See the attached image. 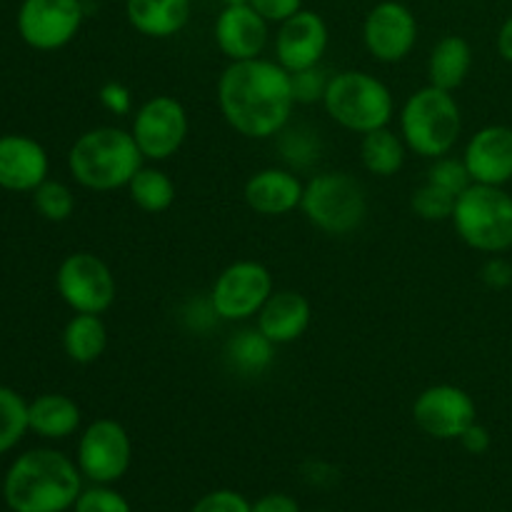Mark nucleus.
<instances>
[{
	"instance_id": "obj_1",
	"label": "nucleus",
	"mask_w": 512,
	"mask_h": 512,
	"mask_svg": "<svg viewBox=\"0 0 512 512\" xmlns=\"http://www.w3.org/2000/svg\"><path fill=\"white\" fill-rule=\"evenodd\" d=\"M218 105L235 133L250 140L275 138L288 128L295 98L290 73L278 60H238L218 80Z\"/></svg>"
},
{
	"instance_id": "obj_2",
	"label": "nucleus",
	"mask_w": 512,
	"mask_h": 512,
	"mask_svg": "<svg viewBox=\"0 0 512 512\" xmlns=\"http://www.w3.org/2000/svg\"><path fill=\"white\" fill-rule=\"evenodd\" d=\"M83 493L78 463L58 450H30L10 465L3 498L13 512H65Z\"/></svg>"
},
{
	"instance_id": "obj_3",
	"label": "nucleus",
	"mask_w": 512,
	"mask_h": 512,
	"mask_svg": "<svg viewBox=\"0 0 512 512\" xmlns=\"http://www.w3.org/2000/svg\"><path fill=\"white\" fill-rule=\"evenodd\" d=\"M143 160L133 133L103 125L75 140L68 153V168L75 183L83 188L110 193L128 188L133 175L143 168Z\"/></svg>"
},
{
	"instance_id": "obj_4",
	"label": "nucleus",
	"mask_w": 512,
	"mask_h": 512,
	"mask_svg": "<svg viewBox=\"0 0 512 512\" xmlns=\"http://www.w3.org/2000/svg\"><path fill=\"white\" fill-rule=\"evenodd\" d=\"M463 133V113L453 93L435 85L415 90L400 110V135L408 150L428 160L448 155Z\"/></svg>"
},
{
	"instance_id": "obj_5",
	"label": "nucleus",
	"mask_w": 512,
	"mask_h": 512,
	"mask_svg": "<svg viewBox=\"0 0 512 512\" xmlns=\"http://www.w3.org/2000/svg\"><path fill=\"white\" fill-rule=\"evenodd\" d=\"M325 113L350 133H373L388 128L395 115V100L388 85L365 70H343L330 78L323 98Z\"/></svg>"
},
{
	"instance_id": "obj_6",
	"label": "nucleus",
	"mask_w": 512,
	"mask_h": 512,
	"mask_svg": "<svg viewBox=\"0 0 512 512\" xmlns=\"http://www.w3.org/2000/svg\"><path fill=\"white\" fill-rule=\"evenodd\" d=\"M450 220L460 240L478 253L498 255L512 248V195L505 188L473 183L458 195Z\"/></svg>"
},
{
	"instance_id": "obj_7",
	"label": "nucleus",
	"mask_w": 512,
	"mask_h": 512,
	"mask_svg": "<svg viewBox=\"0 0 512 512\" xmlns=\"http://www.w3.org/2000/svg\"><path fill=\"white\" fill-rule=\"evenodd\" d=\"M300 210L325 235H350L365 223L368 195L350 173H318L305 183Z\"/></svg>"
},
{
	"instance_id": "obj_8",
	"label": "nucleus",
	"mask_w": 512,
	"mask_h": 512,
	"mask_svg": "<svg viewBox=\"0 0 512 512\" xmlns=\"http://www.w3.org/2000/svg\"><path fill=\"white\" fill-rule=\"evenodd\" d=\"M188 130L190 120L185 105L173 95H153L135 110L130 133L145 160L163 163L180 153L188 140Z\"/></svg>"
},
{
	"instance_id": "obj_9",
	"label": "nucleus",
	"mask_w": 512,
	"mask_h": 512,
	"mask_svg": "<svg viewBox=\"0 0 512 512\" xmlns=\"http://www.w3.org/2000/svg\"><path fill=\"white\" fill-rule=\"evenodd\" d=\"M55 288L75 313L103 315L118 298L113 270L93 253L68 255L55 275Z\"/></svg>"
},
{
	"instance_id": "obj_10",
	"label": "nucleus",
	"mask_w": 512,
	"mask_h": 512,
	"mask_svg": "<svg viewBox=\"0 0 512 512\" xmlns=\"http://www.w3.org/2000/svg\"><path fill=\"white\" fill-rule=\"evenodd\" d=\"M273 293V275L263 263L238 260L215 278L210 300L220 320L243 323V320L255 318Z\"/></svg>"
},
{
	"instance_id": "obj_11",
	"label": "nucleus",
	"mask_w": 512,
	"mask_h": 512,
	"mask_svg": "<svg viewBox=\"0 0 512 512\" xmlns=\"http://www.w3.org/2000/svg\"><path fill=\"white\" fill-rule=\"evenodd\" d=\"M130 458H133L130 435L118 420H93L80 435L78 468L93 485L118 483L128 473Z\"/></svg>"
},
{
	"instance_id": "obj_12",
	"label": "nucleus",
	"mask_w": 512,
	"mask_h": 512,
	"mask_svg": "<svg viewBox=\"0 0 512 512\" xmlns=\"http://www.w3.org/2000/svg\"><path fill=\"white\" fill-rule=\"evenodd\" d=\"M83 18V0H23L18 33L30 48L60 50L80 33Z\"/></svg>"
},
{
	"instance_id": "obj_13",
	"label": "nucleus",
	"mask_w": 512,
	"mask_h": 512,
	"mask_svg": "<svg viewBox=\"0 0 512 512\" xmlns=\"http://www.w3.org/2000/svg\"><path fill=\"white\" fill-rule=\"evenodd\" d=\"M413 420L430 438L460 440V435L478 420V408L468 390L440 383L430 385L415 398Z\"/></svg>"
},
{
	"instance_id": "obj_14",
	"label": "nucleus",
	"mask_w": 512,
	"mask_h": 512,
	"mask_svg": "<svg viewBox=\"0 0 512 512\" xmlns=\"http://www.w3.org/2000/svg\"><path fill=\"white\" fill-rule=\"evenodd\" d=\"M363 43L378 63H400L418 43V18L408 5L383 0L365 15Z\"/></svg>"
},
{
	"instance_id": "obj_15",
	"label": "nucleus",
	"mask_w": 512,
	"mask_h": 512,
	"mask_svg": "<svg viewBox=\"0 0 512 512\" xmlns=\"http://www.w3.org/2000/svg\"><path fill=\"white\" fill-rule=\"evenodd\" d=\"M328 23L315 10H298L293 18L280 23L278 38H275V60L288 73L320 65L325 50H328Z\"/></svg>"
},
{
	"instance_id": "obj_16",
	"label": "nucleus",
	"mask_w": 512,
	"mask_h": 512,
	"mask_svg": "<svg viewBox=\"0 0 512 512\" xmlns=\"http://www.w3.org/2000/svg\"><path fill=\"white\" fill-rule=\"evenodd\" d=\"M463 163L478 185L505 188L512 180V128L510 125H485L470 135Z\"/></svg>"
},
{
	"instance_id": "obj_17",
	"label": "nucleus",
	"mask_w": 512,
	"mask_h": 512,
	"mask_svg": "<svg viewBox=\"0 0 512 512\" xmlns=\"http://www.w3.org/2000/svg\"><path fill=\"white\" fill-rule=\"evenodd\" d=\"M215 45L220 53L230 60H253L268 45V20L258 13L250 3L225 5L215 20Z\"/></svg>"
},
{
	"instance_id": "obj_18",
	"label": "nucleus",
	"mask_w": 512,
	"mask_h": 512,
	"mask_svg": "<svg viewBox=\"0 0 512 512\" xmlns=\"http://www.w3.org/2000/svg\"><path fill=\"white\" fill-rule=\"evenodd\" d=\"M48 153L28 135L0 138V188L28 193L48 180Z\"/></svg>"
},
{
	"instance_id": "obj_19",
	"label": "nucleus",
	"mask_w": 512,
	"mask_h": 512,
	"mask_svg": "<svg viewBox=\"0 0 512 512\" xmlns=\"http://www.w3.org/2000/svg\"><path fill=\"white\" fill-rule=\"evenodd\" d=\"M305 183L285 168H265L258 170L245 183V203L253 213L265 215V218H280L293 210L300 208L303 203Z\"/></svg>"
},
{
	"instance_id": "obj_20",
	"label": "nucleus",
	"mask_w": 512,
	"mask_h": 512,
	"mask_svg": "<svg viewBox=\"0 0 512 512\" xmlns=\"http://www.w3.org/2000/svg\"><path fill=\"white\" fill-rule=\"evenodd\" d=\"M258 330L275 345H290L305 335L310 328V318L313 310L305 295L295 293V290H278L265 300L260 308Z\"/></svg>"
},
{
	"instance_id": "obj_21",
	"label": "nucleus",
	"mask_w": 512,
	"mask_h": 512,
	"mask_svg": "<svg viewBox=\"0 0 512 512\" xmlns=\"http://www.w3.org/2000/svg\"><path fill=\"white\" fill-rule=\"evenodd\" d=\"M125 18L145 38H173L188 25L190 0H125Z\"/></svg>"
},
{
	"instance_id": "obj_22",
	"label": "nucleus",
	"mask_w": 512,
	"mask_h": 512,
	"mask_svg": "<svg viewBox=\"0 0 512 512\" xmlns=\"http://www.w3.org/2000/svg\"><path fill=\"white\" fill-rule=\"evenodd\" d=\"M80 408L73 398L60 393H48L28 405V428L40 438L63 440L80 428Z\"/></svg>"
},
{
	"instance_id": "obj_23",
	"label": "nucleus",
	"mask_w": 512,
	"mask_h": 512,
	"mask_svg": "<svg viewBox=\"0 0 512 512\" xmlns=\"http://www.w3.org/2000/svg\"><path fill=\"white\" fill-rule=\"evenodd\" d=\"M470 68H473V48L468 40L460 35H445L435 43L428 58V80L435 88L453 93L465 83Z\"/></svg>"
},
{
	"instance_id": "obj_24",
	"label": "nucleus",
	"mask_w": 512,
	"mask_h": 512,
	"mask_svg": "<svg viewBox=\"0 0 512 512\" xmlns=\"http://www.w3.org/2000/svg\"><path fill=\"white\" fill-rule=\"evenodd\" d=\"M405 145L403 135L393 133L390 128H378L373 133H365L360 140V163L370 175L378 178H393L405 165Z\"/></svg>"
},
{
	"instance_id": "obj_25",
	"label": "nucleus",
	"mask_w": 512,
	"mask_h": 512,
	"mask_svg": "<svg viewBox=\"0 0 512 512\" xmlns=\"http://www.w3.org/2000/svg\"><path fill=\"white\" fill-rule=\"evenodd\" d=\"M63 348L73 363H95L108 348V328L100 315L75 313L63 330Z\"/></svg>"
},
{
	"instance_id": "obj_26",
	"label": "nucleus",
	"mask_w": 512,
	"mask_h": 512,
	"mask_svg": "<svg viewBox=\"0 0 512 512\" xmlns=\"http://www.w3.org/2000/svg\"><path fill=\"white\" fill-rule=\"evenodd\" d=\"M275 348L258 328L238 330L225 345V360L240 375H263L273 365Z\"/></svg>"
},
{
	"instance_id": "obj_27",
	"label": "nucleus",
	"mask_w": 512,
	"mask_h": 512,
	"mask_svg": "<svg viewBox=\"0 0 512 512\" xmlns=\"http://www.w3.org/2000/svg\"><path fill=\"white\" fill-rule=\"evenodd\" d=\"M128 195L133 205H138L143 213L158 215L173 208L175 198H178V188H175L173 178L165 170L143 165L128 183Z\"/></svg>"
},
{
	"instance_id": "obj_28",
	"label": "nucleus",
	"mask_w": 512,
	"mask_h": 512,
	"mask_svg": "<svg viewBox=\"0 0 512 512\" xmlns=\"http://www.w3.org/2000/svg\"><path fill=\"white\" fill-rule=\"evenodd\" d=\"M28 430V403L15 390L0 385V455L20 443Z\"/></svg>"
},
{
	"instance_id": "obj_29",
	"label": "nucleus",
	"mask_w": 512,
	"mask_h": 512,
	"mask_svg": "<svg viewBox=\"0 0 512 512\" xmlns=\"http://www.w3.org/2000/svg\"><path fill=\"white\" fill-rule=\"evenodd\" d=\"M280 155L293 168H310L320 158V138L315 130L298 125V128H285L278 135Z\"/></svg>"
},
{
	"instance_id": "obj_30",
	"label": "nucleus",
	"mask_w": 512,
	"mask_h": 512,
	"mask_svg": "<svg viewBox=\"0 0 512 512\" xmlns=\"http://www.w3.org/2000/svg\"><path fill=\"white\" fill-rule=\"evenodd\" d=\"M35 210L50 223H65L75 213V195L58 180H45L33 190Z\"/></svg>"
},
{
	"instance_id": "obj_31",
	"label": "nucleus",
	"mask_w": 512,
	"mask_h": 512,
	"mask_svg": "<svg viewBox=\"0 0 512 512\" xmlns=\"http://www.w3.org/2000/svg\"><path fill=\"white\" fill-rule=\"evenodd\" d=\"M455 200H458L455 195L445 193L438 185L425 180V185H420L413 193V198H410V208H413V213L418 218L430 220V223H440V220L453 218Z\"/></svg>"
},
{
	"instance_id": "obj_32",
	"label": "nucleus",
	"mask_w": 512,
	"mask_h": 512,
	"mask_svg": "<svg viewBox=\"0 0 512 512\" xmlns=\"http://www.w3.org/2000/svg\"><path fill=\"white\" fill-rule=\"evenodd\" d=\"M428 183L438 185L440 190H445V193L458 198V195H463L465 190L473 185V178H470L463 158L458 160V158H448V155H443V158L433 160V165H430Z\"/></svg>"
},
{
	"instance_id": "obj_33",
	"label": "nucleus",
	"mask_w": 512,
	"mask_h": 512,
	"mask_svg": "<svg viewBox=\"0 0 512 512\" xmlns=\"http://www.w3.org/2000/svg\"><path fill=\"white\" fill-rule=\"evenodd\" d=\"M330 78H333V75H330L325 68H320V65L298 70V73H290V85H293L295 105L323 103L325 93H328Z\"/></svg>"
},
{
	"instance_id": "obj_34",
	"label": "nucleus",
	"mask_w": 512,
	"mask_h": 512,
	"mask_svg": "<svg viewBox=\"0 0 512 512\" xmlns=\"http://www.w3.org/2000/svg\"><path fill=\"white\" fill-rule=\"evenodd\" d=\"M75 512H133L125 495L118 490L108 488V485H93V488L83 490L80 498L73 505Z\"/></svg>"
},
{
	"instance_id": "obj_35",
	"label": "nucleus",
	"mask_w": 512,
	"mask_h": 512,
	"mask_svg": "<svg viewBox=\"0 0 512 512\" xmlns=\"http://www.w3.org/2000/svg\"><path fill=\"white\" fill-rule=\"evenodd\" d=\"M190 512H253V503L235 490H213L203 495Z\"/></svg>"
},
{
	"instance_id": "obj_36",
	"label": "nucleus",
	"mask_w": 512,
	"mask_h": 512,
	"mask_svg": "<svg viewBox=\"0 0 512 512\" xmlns=\"http://www.w3.org/2000/svg\"><path fill=\"white\" fill-rule=\"evenodd\" d=\"M98 98L100 103H103V108L110 110L113 115L133 113V93L128 90V85L118 83V80H108V83H103Z\"/></svg>"
},
{
	"instance_id": "obj_37",
	"label": "nucleus",
	"mask_w": 512,
	"mask_h": 512,
	"mask_svg": "<svg viewBox=\"0 0 512 512\" xmlns=\"http://www.w3.org/2000/svg\"><path fill=\"white\" fill-rule=\"evenodd\" d=\"M268 23H285L298 10H303V0H248Z\"/></svg>"
},
{
	"instance_id": "obj_38",
	"label": "nucleus",
	"mask_w": 512,
	"mask_h": 512,
	"mask_svg": "<svg viewBox=\"0 0 512 512\" xmlns=\"http://www.w3.org/2000/svg\"><path fill=\"white\" fill-rule=\"evenodd\" d=\"M480 278H483V283L493 290L510 288L512 265L505 258H500V255H495V258H490L488 263L483 265V270H480Z\"/></svg>"
},
{
	"instance_id": "obj_39",
	"label": "nucleus",
	"mask_w": 512,
	"mask_h": 512,
	"mask_svg": "<svg viewBox=\"0 0 512 512\" xmlns=\"http://www.w3.org/2000/svg\"><path fill=\"white\" fill-rule=\"evenodd\" d=\"M460 445H463L465 450H468L470 455H483L490 450V430L485 428V425H480L478 420H475L473 425H470L468 430H465L463 435H460Z\"/></svg>"
},
{
	"instance_id": "obj_40",
	"label": "nucleus",
	"mask_w": 512,
	"mask_h": 512,
	"mask_svg": "<svg viewBox=\"0 0 512 512\" xmlns=\"http://www.w3.org/2000/svg\"><path fill=\"white\" fill-rule=\"evenodd\" d=\"M253 512H300V505L293 495L268 493L255 500Z\"/></svg>"
},
{
	"instance_id": "obj_41",
	"label": "nucleus",
	"mask_w": 512,
	"mask_h": 512,
	"mask_svg": "<svg viewBox=\"0 0 512 512\" xmlns=\"http://www.w3.org/2000/svg\"><path fill=\"white\" fill-rule=\"evenodd\" d=\"M498 53H500V58L512 63V15L505 20L503 28H500V33H498Z\"/></svg>"
},
{
	"instance_id": "obj_42",
	"label": "nucleus",
	"mask_w": 512,
	"mask_h": 512,
	"mask_svg": "<svg viewBox=\"0 0 512 512\" xmlns=\"http://www.w3.org/2000/svg\"><path fill=\"white\" fill-rule=\"evenodd\" d=\"M225 5H243V3H248V0H223Z\"/></svg>"
},
{
	"instance_id": "obj_43",
	"label": "nucleus",
	"mask_w": 512,
	"mask_h": 512,
	"mask_svg": "<svg viewBox=\"0 0 512 512\" xmlns=\"http://www.w3.org/2000/svg\"><path fill=\"white\" fill-rule=\"evenodd\" d=\"M323 512H325V510H323Z\"/></svg>"
}]
</instances>
